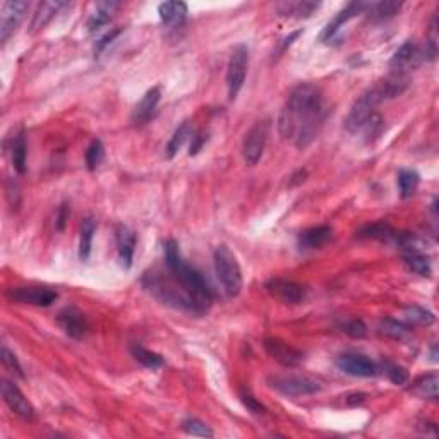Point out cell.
I'll return each mask as SVG.
<instances>
[{
	"mask_svg": "<svg viewBox=\"0 0 439 439\" xmlns=\"http://www.w3.org/2000/svg\"><path fill=\"white\" fill-rule=\"evenodd\" d=\"M328 117L321 89L311 82L295 86L278 117V131L285 139H294L298 150L311 146L319 136Z\"/></svg>",
	"mask_w": 439,
	"mask_h": 439,
	"instance_id": "obj_1",
	"label": "cell"
},
{
	"mask_svg": "<svg viewBox=\"0 0 439 439\" xmlns=\"http://www.w3.org/2000/svg\"><path fill=\"white\" fill-rule=\"evenodd\" d=\"M165 263L173 280L179 283L180 289L194 302L198 312L206 311L211 305V302H213V292H211V289L208 287L206 280L203 278L201 273L192 266H189L182 259L179 244L173 238H170L165 244Z\"/></svg>",
	"mask_w": 439,
	"mask_h": 439,
	"instance_id": "obj_2",
	"label": "cell"
},
{
	"mask_svg": "<svg viewBox=\"0 0 439 439\" xmlns=\"http://www.w3.org/2000/svg\"><path fill=\"white\" fill-rule=\"evenodd\" d=\"M213 263L215 271H217V276L226 297H237L240 294L244 280H242L240 264H238L236 254L230 251L229 245L222 244L215 249Z\"/></svg>",
	"mask_w": 439,
	"mask_h": 439,
	"instance_id": "obj_3",
	"label": "cell"
},
{
	"mask_svg": "<svg viewBox=\"0 0 439 439\" xmlns=\"http://www.w3.org/2000/svg\"><path fill=\"white\" fill-rule=\"evenodd\" d=\"M383 96L377 92L376 86L369 88L367 92L352 105L350 112H348L347 120H345V129L348 132H359L362 131V127L366 126V122L369 120V117L373 115L374 108L381 103Z\"/></svg>",
	"mask_w": 439,
	"mask_h": 439,
	"instance_id": "obj_4",
	"label": "cell"
},
{
	"mask_svg": "<svg viewBox=\"0 0 439 439\" xmlns=\"http://www.w3.org/2000/svg\"><path fill=\"white\" fill-rule=\"evenodd\" d=\"M249 67V48L245 45H237L230 55L229 67H226V88H229V98L236 100L240 93L242 86L245 82V74Z\"/></svg>",
	"mask_w": 439,
	"mask_h": 439,
	"instance_id": "obj_5",
	"label": "cell"
},
{
	"mask_svg": "<svg viewBox=\"0 0 439 439\" xmlns=\"http://www.w3.org/2000/svg\"><path fill=\"white\" fill-rule=\"evenodd\" d=\"M268 136H270V120H259L245 134L244 143H242V154L249 166H254L261 160L264 147H266Z\"/></svg>",
	"mask_w": 439,
	"mask_h": 439,
	"instance_id": "obj_6",
	"label": "cell"
},
{
	"mask_svg": "<svg viewBox=\"0 0 439 439\" xmlns=\"http://www.w3.org/2000/svg\"><path fill=\"white\" fill-rule=\"evenodd\" d=\"M268 384L287 396L314 395V393H317L321 389V384L316 380H312V377L295 376V374H289V376H270L268 377Z\"/></svg>",
	"mask_w": 439,
	"mask_h": 439,
	"instance_id": "obj_7",
	"label": "cell"
},
{
	"mask_svg": "<svg viewBox=\"0 0 439 439\" xmlns=\"http://www.w3.org/2000/svg\"><path fill=\"white\" fill-rule=\"evenodd\" d=\"M59 297V294L55 292L50 287H16V289H10L7 292V298L17 304H29L36 305V308H48L52 305Z\"/></svg>",
	"mask_w": 439,
	"mask_h": 439,
	"instance_id": "obj_8",
	"label": "cell"
},
{
	"mask_svg": "<svg viewBox=\"0 0 439 439\" xmlns=\"http://www.w3.org/2000/svg\"><path fill=\"white\" fill-rule=\"evenodd\" d=\"M28 9L29 3L24 0H9L2 3V10H0V41L2 43H7L9 38L16 33Z\"/></svg>",
	"mask_w": 439,
	"mask_h": 439,
	"instance_id": "obj_9",
	"label": "cell"
},
{
	"mask_svg": "<svg viewBox=\"0 0 439 439\" xmlns=\"http://www.w3.org/2000/svg\"><path fill=\"white\" fill-rule=\"evenodd\" d=\"M266 290L275 298L282 301L283 304H302L308 297V289L301 283H295L292 280L273 278L266 283Z\"/></svg>",
	"mask_w": 439,
	"mask_h": 439,
	"instance_id": "obj_10",
	"label": "cell"
},
{
	"mask_svg": "<svg viewBox=\"0 0 439 439\" xmlns=\"http://www.w3.org/2000/svg\"><path fill=\"white\" fill-rule=\"evenodd\" d=\"M2 398L7 407L24 421H33L35 419V407L24 396V393L17 388L16 384L10 383L9 380H2Z\"/></svg>",
	"mask_w": 439,
	"mask_h": 439,
	"instance_id": "obj_11",
	"label": "cell"
},
{
	"mask_svg": "<svg viewBox=\"0 0 439 439\" xmlns=\"http://www.w3.org/2000/svg\"><path fill=\"white\" fill-rule=\"evenodd\" d=\"M426 60L424 57V48L419 47L414 41H407L403 43L398 50L395 52V55L389 60V67H391L393 73H402L407 74V71L415 69Z\"/></svg>",
	"mask_w": 439,
	"mask_h": 439,
	"instance_id": "obj_12",
	"label": "cell"
},
{
	"mask_svg": "<svg viewBox=\"0 0 439 439\" xmlns=\"http://www.w3.org/2000/svg\"><path fill=\"white\" fill-rule=\"evenodd\" d=\"M336 366L340 370L355 377H373L376 376L377 366L369 357L362 354H342L336 359Z\"/></svg>",
	"mask_w": 439,
	"mask_h": 439,
	"instance_id": "obj_13",
	"label": "cell"
},
{
	"mask_svg": "<svg viewBox=\"0 0 439 439\" xmlns=\"http://www.w3.org/2000/svg\"><path fill=\"white\" fill-rule=\"evenodd\" d=\"M264 350H266V354L271 359H275L283 367H297L304 361V354L301 350H297L295 347L289 345V343L282 342L278 338L264 340Z\"/></svg>",
	"mask_w": 439,
	"mask_h": 439,
	"instance_id": "obj_14",
	"label": "cell"
},
{
	"mask_svg": "<svg viewBox=\"0 0 439 439\" xmlns=\"http://www.w3.org/2000/svg\"><path fill=\"white\" fill-rule=\"evenodd\" d=\"M366 7H367L366 2L348 3L345 9H342L336 14L331 22H328L323 35H321V40H323L324 43H335V40H340V28H343V24H347V22L350 21V19H354L357 14L364 13Z\"/></svg>",
	"mask_w": 439,
	"mask_h": 439,
	"instance_id": "obj_15",
	"label": "cell"
},
{
	"mask_svg": "<svg viewBox=\"0 0 439 439\" xmlns=\"http://www.w3.org/2000/svg\"><path fill=\"white\" fill-rule=\"evenodd\" d=\"M57 321H59L64 333L74 340H81L86 335V331H88V321H86L85 314L79 311L78 308H73V305L64 308L59 312V316H57Z\"/></svg>",
	"mask_w": 439,
	"mask_h": 439,
	"instance_id": "obj_16",
	"label": "cell"
},
{
	"mask_svg": "<svg viewBox=\"0 0 439 439\" xmlns=\"http://www.w3.org/2000/svg\"><path fill=\"white\" fill-rule=\"evenodd\" d=\"M115 242H117V254H119L120 266L129 268L132 266L136 251V236L131 229L126 225H117L115 229Z\"/></svg>",
	"mask_w": 439,
	"mask_h": 439,
	"instance_id": "obj_17",
	"label": "cell"
},
{
	"mask_svg": "<svg viewBox=\"0 0 439 439\" xmlns=\"http://www.w3.org/2000/svg\"><path fill=\"white\" fill-rule=\"evenodd\" d=\"M160 100H161V92L158 86L147 89V92L145 93V96L141 98V101L136 105L134 112H132V122H134L136 126H139V124H145L146 120H150L151 115L154 113V110H157L158 103H160Z\"/></svg>",
	"mask_w": 439,
	"mask_h": 439,
	"instance_id": "obj_18",
	"label": "cell"
},
{
	"mask_svg": "<svg viewBox=\"0 0 439 439\" xmlns=\"http://www.w3.org/2000/svg\"><path fill=\"white\" fill-rule=\"evenodd\" d=\"M333 230L328 225H319L312 226V229L304 230L298 236V247L302 251H312V249H319L321 245H324L331 238Z\"/></svg>",
	"mask_w": 439,
	"mask_h": 439,
	"instance_id": "obj_19",
	"label": "cell"
},
{
	"mask_svg": "<svg viewBox=\"0 0 439 439\" xmlns=\"http://www.w3.org/2000/svg\"><path fill=\"white\" fill-rule=\"evenodd\" d=\"M276 13L283 17H309L311 14L319 9L317 2H309V0H289V2L276 3Z\"/></svg>",
	"mask_w": 439,
	"mask_h": 439,
	"instance_id": "obj_20",
	"label": "cell"
},
{
	"mask_svg": "<svg viewBox=\"0 0 439 439\" xmlns=\"http://www.w3.org/2000/svg\"><path fill=\"white\" fill-rule=\"evenodd\" d=\"M67 3L66 2H41L38 3L35 14H33V21L29 24V33L35 35V33L43 29L48 22L59 14L60 9H64Z\"/></svg>",
	"mask_w": 439,
	"mask_h": 439,
	"instance_id": "obj_21",
	"label": "cell"
},
{
	"mask_svg": "<svg viewBox=\"0 0 439 439\" xmlns=\"http://www.w3.org/2000/svg\"><path fill=\"white\" fill-rule=\"evenodd\" d=\"M120 3L115 2V0H105V2H98L94 6V10L92 13V16L88 19V29L89 33L98 31L103 26H107L110 21H112L113 14L119 9Z\"/></svg>",
	"mask_w": 439,
	"mask_h": 439,
	"instance_id": "obj_22",
	"label": "cell"
},
{
	"mask_svg": "<svg viewBox=\"0 0 439 439\" xmlns=\"http://www.w3.org/2000/svg\"><path fill=\"white\" fill-rule=\"evenodd\" d=\"M161 22L165 26H179L182 24L187 16V3L184 2H164L158 6Z\"/></svg>",
	"mask_w": 439,
	"mask_h": 439,
	"instance_id": "obj_23",
	"label": "cell"
},
{
	"mask_svg": "<svg viewBox=\"0 0 439 439\" xmlns=\"http://www.w3.org/2000/svg\"><path fill=\"white\" fill-rule=\"evenodd\" d=\"M13 165L17 173H24L28 168V145H26V131L19 129V132L13 139Z\"/></svg>",
	"mask_w": 439,
	"mask_h": 439,
	"instance_id": "obj_24",
	"label": "cell"
},
{
	"mask_svg": "<svg viewBox=\"0 0 439 439\" xmlns=\"http://www.w3.org/2000/svg\"><path fill=\"white\" fill-rule=\"evenodd\" d=\"M96 232V222L92 217H86L81 223V236H79V259L88 261L89 254H92L93 247V237Z\"/></svg>",
	"mask_w": 439,
	"mask_h": 439,
	"instance_id": "obj_25",
	"label": "cell"
},
{
	"mask_svg": "<svg viewBox=\"0 0 439 439\" xmlns=\"http://www.w3.org/2000/svg\"><path fill=\"white\" fill-rule=\"evenodd\" d=\"M396 236L398 233L391 229L386 223H370V225H366L364 229L359 230L357 237L359 238H373V240H381V242H391L396 240Z\"/></svg>",
	"mask_w": 439,
	"mask_h": 439,
	"instance_id": "obj_26",
	"label": "cell"
},
{
	"mask_svg": "<svg viewBox=\"0 0 439 439\" xmlns=\"http://www.w3.org/2000/svg\"><path fill=\"white\" fill-rule=\"evenodd\" d=\"M129 350H131V355L134 357V361H138L139 364L147 367V369H160V367L165 366L164 357L160 354L147 350V348L138 345V343H132L129 347Z\"/></svg>",
	"mask_w": 439,
	"mask_h": 439,
	"instance_id": "obj_27",
	"label": "cell"
},
{
	"mask_svg": "<svg viewBox=\"0 0 439 439\" xmlns=\"http://www.w3.org/2000/svg\"><path fill=\"white\" fill-rule=\"evenodd\" d=\"M414 393H417L422 398L436 400L439 396V377L436 373L426 374V376L419 377L414 383Z\"/></svg>",
	"mask_w": 439,
	"mask_h": 439,
	"instance_id": "obj_28",
	"label": "cell"
},
{
	"mask_svg": "<svg viewBox=\"0 0 439 439\" xmlns=\"http://www.w3.org/2000/svg\"><path fill=\"white\" fill-rule=\"evenodd\" d=\"M380 333L391 340H398V342H405V340H408L412 336L410 326H407L405 323H400V321H395V319L381 321Z\"/></svg>",
	"mask_w": 439,
	"mask_h": 439,
	"instance_id": "obj_29",
	"label": "cell"
},
{
	"mask_svg": "<svg viewBox=\"0 0 439 439\" xmlns=\"http://www.w3.org/2000/svg\"><path fill=\"white\" fill-rule=\"evenodd\" d=\"M403 263L412 273L421 276H431V261L426 252H403Z\"/></svg>",
	"mask_w": 439,
	"mask_h": 439,
	"instance_id": "obj_30",
	"label": "cell"
},
{
	"mask_svg": "<svg viewBox=\"0 0 439 439\" xmlns=\"http://www.w3.org/2000/svg\"><path fill=\"white\" fill-rule=\"evenodd\" d=\"M402 9V3L400 2H391V0H386V2H373L367 3L366 10H369V16L376 21H384L400 13Z\"/></svg>",
	"mask_w": 439,
	"mask_h": 439,
	"instance_id": "obj_31",
	"label": "cell"
},
{
	"mask_svg": "<svg viewBox=\"0 0 439 439\" xmlns=\"http://www.w3.org/2000/svg\"><path fill=\"white\" fill-rule=\"evenodd\" d=\"M419 184H421V177L415 170H400L398 172V191L402 199H408L415 194Z\"/></svg>",
	"mask_w": 439,
	"mask_h": 439,
	"instance_id": "obj_32",
	"label": "cell"
},
{
	"mask_svg": "<svg viewBox=\"0 0 439 439\" xmlns=\"http://www.w3.org/2000/svg\"><path fill=\"white\" fill-rule=\"evenodd\" d=\"M191 134H192L191 124H189L187 120H184V122L175 129V132H173L172 138H170L168 145H166V157L168 158L175 157L180 151V147L184 146V143L191 138Z\"/></svg>",
	"mask_w": 439,
	"mask_h": 439,
	"instance_id": "obj_33",
	"label": "cell"
},
{
	"mask_svg": "<svg viewBox=\"0 0 439 439\" xmlns=\"http://www.w3.org/2000/svg\"><path fill=\"white\" fill-rule=\"evenodd\" d=\"M405 319L410 324H419V326H429L434 323V314L427 309L419 308V305H410L403 311Z\"/></svg>",
	"mask_w": 439,
	"mask_h": 439,
	"instance_id": "obj_34",
	"label": "cell"
},
{
	"mask_svg": "<svg viewBox=\"0 0 439 439\" xmlns=\"http://www.w3.org/2000/svg\"><path fill=\"white\" fill-rule=\"evenodd\" d=\"M184 433H187L189 436H199V438H213V431L208 426L206 422L199 421V419H185L180 424Z\"/></svg>",
	"mask_w": 439,
	"mask_h": 439,
	"instance_id": "obj_35",
	"label": "cell"
},
{
	"mask_svg": "<svg viewBox=\"0 0 439 439\" xmlns=\"http://www.w3.org/2000/svg\"><path fill=\"white\" fill-rule=\"evenodd\" d=\"M340 329L352 338H364L367 335V326L362 319H357V317H350V319H345L340 323Z\"/></svg>",
	"mask_w": 439,
	"mask_h": 439,
	"instance_id": "obj_36",
	"label": "cell"
},
{
	"mask_svg": "<svg viewBox=\"0 0 439 439\" xmlns=\"http://www.w3.org/2000/svg\"><path fill=\"white\" fill-rule=\"evenodd\" d=\"M103 154H105V147L103 143L100 139H94V141L89 145L88 151H86V166L88 170H96L100 166L101 160H103Z\"/></svg>",
	"mask_w": 439,
	"mask_h": 439,
	"instance_id": "obj_37",
	"label": "cell"
},
{
	"mask_svg": "<svg viewBox=\"0 0 439 439\" xmlns=\"http://www.w3.org/2000/svg\"><path fill=\"white\" fill-rule=\"evenodd\" d=\"M2 362H3V367H6L10 374H14V376L19 377V380H24V370H22V366L19 364L16 355H14L6 345H2Z\"/></svg>",
	"mask_w": 439,
	"mask_h": 439,
	"instance_id": "obj_38",
	"label": "cell"
},
{
	"mask_svg": "<svg viewBox=\"0 0 439 439\" xmlns=\"http://www.w3.org/2000/svg\"><path fill=\"white\" fill-rule=\"evenodd\" d=\"M384 373H386V376L389 377V381L395 384H405L408 381V373L403 369L402 366L389 364V362H386Z\"/></svg>",
	"mask_w": 439,
	"mask_h": 439,
	"instance_id": "obj_39",
	"label": "cell"
},
{
	"mask_svg": "<svg viewBox=\"0 0 439 439\" xmlns=\"http://www.w3.org/2000/svg\"><path fill=\"white\" fill-rule=\"evenodd\" d=\"M240 400H242V403H244L245 407H247L249 410L252 412V414H256V415H264V414H266V407H264L263 403L257 402V400L251 395V393H242Z\"/></svg>",
	"mask_w": 439,
	"mask_h": 439,
	"instance_id": "obj_40",
	"label": "cell"
},
{
	"mask_svg": "<svg viewBox=\"0 0 439 439\" xmlns=\"http://www.w3.org/2000/svg\"><path fill=\"white\" fill-rule=\"evenodd\" d=\"M206 139H208V136L204 134V132H196V134L192 136V145H191V150H189V157L198 154L199 151H201L204 143H206Z\"/></svg>",
	"mask_w": 439,
	"mask_h": 439,
	"instance_id": "obj_41",
	"label": "cell"
},
{
	"mask_svg": "<svg viewBox=\"0 0 439 439\" xmlns=\"http://www.w3.org/2000/svg\"><path fill=\"white\" fill-rule=\"evenodd\" d=\"M69 215H71V208L67 206L66 203H64L62 206L59 208V211H57V229L64 230V226H66V222L69 220Z\"/></svg>",
	"mask_w": 439,
	"mask_h": 439,
	"instance_id": "obj_42",
	"label": "cell"
},
{
	"mask_svg": "<svg viewBox=\"0 0 439 439\" xmlns=\"http://www.w3.org/2000/svg\"><path fill=\"white\" fill-rule=\"evenodd\" d=\"M120 33H122V29H115V31H112V33H108L107 36H103L101 38L100 41H98L96 43V48H94V52H96V54H100L101 50H103L105 47H108V43H112L113 40H115L117 36L120 35Z\"/></svg>",
	"mask_w": 439,
	"mask_h": 439,
	"instance_id": "obj_43",
	"label": "cell"
},
{
	"mask_svg": "<svg viewBox=\"0 0 439 439\" xmlns=\"http://www.w3.org/2000/svg\"><path fill=\"white\" fill-rule=\"evenodd\" d=\"M431 355H433V362H438V352H436V345L433 347V350H431Z\"/></svg>",
	"mask_w": 439,
	"mask_h": 439,
	"instance_id": "obj_44",
	"label": "cell"
}]
</instances>
